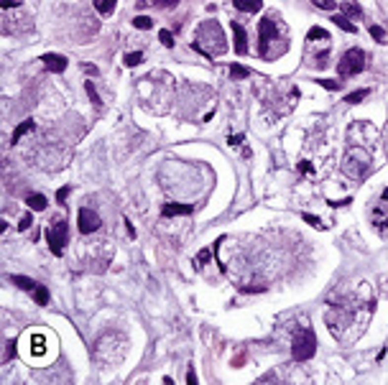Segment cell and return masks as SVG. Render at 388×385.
I'll use <instances>...</instances> for the list:
<instances>
[{
	"mask_svg": "<svg viewBox=\"0 0 388 385\" xmlns=\"http://www.w3.org/2000/svg\"><path fill=\"white\" fill-rule=\"evenodd\" d=\"M370 164H373V158L365 148H350L345 161H342V174L355 179V181H360L370 174Z\"/></svg>",
	"mask_w": 388,
	"mask_h": 385,
	"instance_id": "cell-1",
	"label": "cell"
},
{
	"mask_svg": "<svg viewBox=\"0 0 388 385\" xmlns=\"http://www.w3.org/2000/svg\"><path fill=\"white\" fill-rule=\"evenodd\" d=\"M314 352H317V334L311 332V329H299L294 334V345H291V354H294V360H311L314 357Z\"/></svg>",
	"mask_w": 388,
	"mask_h": 385,
	"instance_id": "cell-2",
	"label": "cell"
},
{
	"mask_svg": "<svg viewBox=\"0 0 388 385\" xmlns=\"http://www.w3.org/2000/svg\"><path fill=\"white\" fill-rule=\"evenodd\" d=\"M365 69V51L363 49H350L345 51V56L340 59L337 64V74L340 77H355Z\"/></svg>",
	"mask_w": 388,
	"mask_h": 385,
	"instance_id": "cell-3",
	"label": "cell"
},
{
	"mask_svg": "<svg viewBox=\"0 0 388 385\" xmlns=\"http://www.w3.org/2000/svg\"><path fill=\"white\" fill-rule=\"evenodd\" d=\"M67 238H69V227H67V222H64V219H56L54 225H49V230H46V240H49V250H51L56 258H62L64 245H67Z\"/></svg>",
	"mask_w": 388,
	"mask_h": 385,
	"instance_id": "cell-4",
	"label": "cell"
},
{
	"mask_svg": "<svg viewBox=\"0 0 388 385\" xmlns=\"http://www.w3.org/2000/svg\"><path fill=\"white\" fill-rule=\"evenodd\" d=\"M370 214H373V227L381 230V232H388V189H383V197L373 207Z\"/></svg>",
	"mask_w": 388,
	"mask_h": 385,
	"instance_id": "cell-5",
	"label": "cell"
},
{
	"mask_svg": "<svg viewBox=\"0 0 388 385\" xmlns=\"http://www.w3.org/2000/svg\"><path fill=\"white\" fill-rule=\"evenodd\" d=\"M77 225H79V232H82V235H89V232H97L102 222H100L97 212H92V210H87V207H82L79 214H77Z\"/></svg>",
	"mask_w": 388,
	"mask_h": 385,
	"instance_id": "cell-6",
	"label": "cell"
},
{
	"mask_svg": "<svg viewBox=\"0 0 388 385\" xmlns=\"http://www.w3.org/2000/svg\"><path fill=\"white\" fill-rule=\"evenodd\" d=\"M278 28H276V21L273 18H263L258 23V38H261V56H266V46L276 38Z\"/></svg>",
	"mask_w": 388,
	"mask_h": 385,
	"instance_id": "cell-7",
	"label": "cell"
},
{
	"mask_svg": "<svg viewBox=\"0 0 388 385\" xmlns=\"http://www.w3.org/2000/svg\"><path fill=\"white\" fill-rule=\"evenodd\" d=\"M41 62L49 71H56V74H62L67 69V56H62V54H43Z\"/></svg>",
	"mask_w": 388,
	"mask_h": 385,
	"instance_id": "cell-8",
	"label": "cell"
},
{
	"mask_svg": "<svg viewBox=\"0 0 388 385\" xmlns=\"http://www.w3.org/2000/svg\"><path fill=\"white\" fill-rule=\"evenodd\" d=\"M230 28H233V36H235V54H248V38H245V28L237 23V21H233L230 23Z\"/></svg>",
	"mask_w": 388,
	"mask_h": 385,
	"instance_id": "cell-9",
	"label": "cell"
},
{
	"mask_svg": "<svg viewBox=\"0 0 388 385\" xmlns=\"http://www.w3.org/2000/svg\"><path fill=\"white\" fill-rule=\"evenodd\" d=\"M194 212V204H163L161 214L163 217H179V214H192Z\"/></svg>",
	"mask_w": 388,
	"mask_h": 385,
	"instance_id": "cell-10",
	"label": "cell"
},
{
	"mask_svg": "<svg viewBox=\"0 0 388 385\" xmlns=\"http://www.w3.org/2000/svg\"><path fill=\"white\" fill-rule=\"evenodd\" d=\"M233 5L243 13H258L263 8V0H233Z\"/></svg>",
	"mask_w": 388,
	"mask_h": 385,
	"instance_id": "cell-11",
	"label": "cell"
},
{
	"mask_svg": "<svg viewBox=\"0 0 388 385\" xmlns=\"http://www.w3.org/2000/svg\"><path fill=\"white\" fill-rule=\"evenodd\" d=\"M34 128H36V123L31 120V117H28V120H23V123H21V125H18L16 130H13V136H10V143H18V140H21V138L26 136V133H31Z\"/></svg>",
	"mask_w": 388,
	"mask_h": 385,
	"instance_id": "cell-12",
	"label": "cell"
},
{
	"mask_svg": "<svg viewBox=\"0 0 388 385\" xmlns=\"http://www.w3.org/2000/svg\"><path fill=\"white\" fill-rule=\"evenodd\" d=\"M10 283H16L18 288H23V291H31V293H34V291H36V286H39L36 280H31V278H23V276H10Z\"/></svg>",
	"mask_w": 388,
	"mask_h": 385,
	"instance_id": "cell-13",
	"label": "cell"
},
{
	"mask_svg": "<svg viewBox=\"0 0 388 385\" xmlns=\"http://www.w3.org/2000/svg\"><path fill=\"white\" fill-rule=\"evenodd\" d=\"M332 21H335V26H337V28H342V31H348V34H357V26H355V23H350V18H348V16H342V13H340V16H335Z\"/></svg>",
	"mask_w": 388,
	"mask_h": 385,
	"instance_id": "cell-14",
	"label": "cell"
},
{
	"mask_svg": "<svg viewBox=\"0 0 388 385\" xmlns=\"http://www.w3.org/2000/svg\"><path fill=\"white\" fill-rule=\"evenodd\" d=\"M92 3H95L97 13H102V16H110V13L115 10V3H117V0H92Z\"/></svg>",
	"mask_w": 388,
	"mask_h": 385,
	"instance_id": "cell-15",
	"label": "cell"
},
{
	"mask_svg": "<svg viewBox=\"0 0 388 385\" xmlns=\"http://www.w3.org/2000/svg\"><path fill=\"white\" fill-rule=\"evenodd\" d=\"M46 197H41V194H31L28 197V207H31L34 212H41V210H46Z\"/></svg>",
	"mask_w": 388,
	"mask_h": 385,
	"instance_id": "cell-16",
	"label": "cell"
},
{
	"mask_svg": "<svg viewBox=\"0 0 388 385\" xmlns=\"http://www.w3.org/2000/svg\"><path fill=\"white\" fill-rule=\"evenodd\" d=\"M340 8H342V16H348V18H360L363 16L360 5H355V3H342Z\"/></svg>",
	"mask_w": 388,
	"mask_h": 385,
	"instance_id": "cell-17",
	"label": "cell"
},
{
	"mask_svg": "<svg viewBox=\"0 0 388 385\" xmlns=\"http://www.w3.org/2000/svg\"><path fill=\"white\" fill-rule=\"evenodd\" d=\"M34 299H36L39 306H46V304H49V288H46V286H36Z\"/></svg>",
	"mask_w": 388,
	"mask_h": 385,
	"instance_id": "cell-18",
	"label": "cell"
},
{
	"mask_svg": "<svg viewBox=\"0 0 388 385\" xmlns=\"http://www.w3.org/2000/svg\"><path fill=\"white\" fill-rule=\"evenodd\" d=\"M307 38H309V41H317V38H322V41H330V34H327L324 28H317V26H314V28H309Z\"/></svg>",
	"mask_w": 388,
	"mask_h": 385,
	"instance_id": "cell-19",
	"label": "cell"
},
{
	"mask_svg": "<svg viewBox=\"0 0 388 385\" xmlns=\"http://www.w3.org/2000/svg\"><path fill=\"white\" fill-rule=\"evenodd\" d=\"M230 74L235 79H245V77H250V69L248 67H240V64H233L230 67Z\"/></svg>",
	"mask_w": 388,
	"mask_h": 385,
	"instance_id": "cell-20",
	"label": "cell"
},
{
	"mask_svg": "<svg viewBox=\"0 0 388 385\" xmlns=\"http://www.w3.org/2000/svg\"><path fill=\"white\" fill-rule=\"evenodd\" d=\"M133 26H136V28H141V31H148V28L154 26V21L148 18V16H136V18H133Z\"/></svg>",
	"mask_w": 388,
	"mask_h": 385,
	"instance_id": "cell-21",
	"label": "cell"
},
{
	"mask_svg": "<svg viewBox=\"0 0 388 385\" xmlns=\"http://www.w3.org/2000/svg\"><path fill=\"white\" fill-rule=\"evenodd\" d=\"M5 352H3V362H8V360H13L16 357V342H13V339H5Z\"/></svg>",
	"mask_w": 388,
	"mask_h": 385,
	"instance_id": "cell-22",
	"label": "cell"
},
{
	"mask_svg": "<svg viewBox=\"0 0 388 385\" xmlns=\"http://www.w3.org/2000/svg\"><path fill=\"white\" fill-rule=\"evenodd\" d=\"M368 97V90H357V92H350L345 97V102H350V105H357V102H363Z\"/></svg>",
	"mask_w": 388,
	"mask_h": 385,
	"instance_id": "cell-23",
	"label": "cell"
},
{
	"mask_svg": "<svg viewBox=\"0 0 388 385\" xmlns=\"http://www.w3.org/2000/svg\"><path fill=\"white\" fill-rule=\"evenodd\" d=\"M158 41L163 43V46L171 49V46H174V34L169 31V28H163V31H158Z\"/></svg>",
	"mask_w": 388,
	"mask_h": 385,
	"instance_id": "cell-24",
	"label": "cell"
},
{
	"mask_svg": "<svg viewBox=\"0 0 388 385\" xmlns=\"http://www.w3.org/2000/svg\"><path fill=\"white\" fill-rule=\"evenodd\" d=\"M143 62V54L141 51H130V54H125V64L128 67H138Z\"/></svg>",
	"mask_w": 388,
	"mask_h": 385,
	"instance_id": "cell-25",
	"label": "cell"
},
{
	"mask_svg": "<svg viewBox=\"0 0 388 385\" xmlns=\"http://www.w3.org/2000/svg\"><path fill=\"white\" fill-rule=\"evenodd\" d=\"M84 90H87V95H89V100L95 102V105L100 107V95H97V90H95V84L92 82H84Z\"/></svg>",
	"mask_w": 388,
	"mask_h": 385,
	"instance_id": "cell-26",
	"label": "cell"
},
{
	"mask_svg": "<svg viewBox=\"0 0 388 385\" xmlns=\"http://www.w3.org/2000/svg\"><path fill=\"white\" fill-rule=\"evenodd\" d=\"M370 36L376 38V41H381V43H388L386 41V31H383L381 26H370Z\"/></svg>",
	"mask_w": 388,
	"mask_h": 385,
	"instance_id": "cell-27",
	"label": "cell"
},
{
	"mask_svg": "<svg viewBox=\"0 0 388 385\" xmlns=\"http://www.w3.org/2000/svg\"><path fill=\"white\" fill-rule=\"evenodd\" d=\"M311 3H314L317 8H322V10H335L337 8L335 0H311Z\"/></svg>",
	"mask_w": 388,
	"mask_h": 385,
	"instance_id": "cell-28",
	"label": "cell"
},
{
	"mask_svg": "<svg viewBox=\"0 0 388 385\" xmlns=\"http://www.w3.org/2000/svg\"><path fill=\"white\" fill-rule=\"evenodd\" d=\"M317 84H322L324 90H340L342 82H335V79H317Z\"/></svg>",
	"mask_w": 388,
	"mask_h": 385,
	"instance_id": "cell-29",
	"label": "cell"
},
{
	"mask_svg": "<svg viewBox=\"0 0 388 385\" xmlns=\"http://www.w3.org/2000/svg\"><path fill=\"white\" fill-rule=\"evenodd\" d=\"M302 219H304V222H309L311 227H322V222H319V217H314V214H309V212H304V214H302Z\"/></svg>",
	"mask_w": 388,
	"mask_h": 385,
	"instance_id": "cell-30",
	"label": "cell"
},
{
	"mask_svg": "<svg viewBox=\"0 0 388 385\" xmlns=\"http://www.w3.org/2000/svg\"><path fill=\"white\" fill-rule=\"evenodd\" d=\"M69 191H72L69 186H62V189L56 191V202H59V204H64V202H67V197H69Z\"/></svg>",
	"mask_w": 388,
	"mask_h": 385,
	"instance_id": "cell-31",
	"label": "cell"
},
{
	"mask_svg": "<svg viewBox=\"0 0 388 385\" xmlns=\"http://www.w3.org/2000/svg\"><path fill=\"white\" fill-rule=\"evenodd\" d=\"M151 3H154V5H158V8H174V5L179 3V0H151Z\"/></svg>",
	"mask_w": 388,
	"mask_h": 385,
	"instance_id": "cell-32",
	"label": "cell"
},
{
	"mask_svg": "<svg viewBox=\"0 0 388 385\" xmlns=\"http://www.w3.org/2000/svg\"><path fill=\"white\" fill-rule=\"evenodd\" d=\"M31 225H34V217H31V214H26V217L21 219V225H18V227H21V230H28Z\"/></svg>",
	"mask_w": 388,
	"mask_h": 385,
	"instance_id": "cell-33",
	"label": "cell"
},
{
	"mask_svg": "<svg viewBox=\"0 0 388 385\" xmlns=\"http://www.w3.org/2000/svg\"><path fill=\"white\" fill-rule=\"evenodd\" d=\"M210 255H212V253H210V250H202V253L197 255V263H199V265H204L207 260H210Z\"/></svg>",
	"mask_w": 388,
	"mask_h": 385,
	"instance_id": "cell-34",
	"label": "cell"
},
{
	"mask_svg": "<svg viewBox=\"0 0 388 385\" xmlns=\"http://www.w3.org/2000/svg\"><path fill=\"white\" fill-rule=\"evenodd\" d=\"M34 345H36L34 350H36V352L41 354V352H43V337H34Z\"/></svg>",
	"mask_w": 388,
	"mask_h": 385,
	"instance_id": "cell-35",
	"label": "cell"
},
{
	"mask_svg": "<svg viewBox=\"0 0 388 385\" xmlns=\"http://www.w3.org/2000/svg\"><path fill=\"white\" fill-rule=\"evenodd\" d=\"M0 5H3V10H8V8H16L18 0H0Z\"/></svg>",
	"mask_w": 388,
	"mask_h": 385,
	"instance_id": "cell-36",
	"label": "cell"
},
{
	"mask_svg": "<svg viewBox=\"0 0 388 385\" xmlns=\"http://www.w3.org/2000/svg\"><path fill=\"white\" fill-rule=\"evenodd\" d=\"M228 143H230V145H240V143H243V136H230Z\"/></svg>",
	"mask_w": 388,
	"mask_h": 385,
	"instance_id": "cell-37",
	"label": "cell"
},
{
	"mask_svg": "<svg viewBox=\"0 0 388 385\" xmlns=\"http://www.w3.org/2000/svg\"><path fill=\"white\" fill-rule=\"evenodd\" d=\"M299 171H302V174H309V171H311V164H309V161H302V164H299Z\"/></svg>",
	"mask_w": 388,
	"mask_h": 385,
	"instance_id": "cell-38",
	"label": "cell"
},
{
	"mask_svg": "<svg viewBox=\"0 0 388 385\" xmlns=\"http://www.w3.org/2000/svg\"><path fill=\"white\" fill-rule=\"evenodd\" d=\"M84 71H87V74H92V77H95V74H97V67H92V64H84Z\"/></svg>",
	"mask_w": 388,
	"mask_h": 385,
	"instance_id": "cell-39",
	"label": "cell"
},
{
	"mask_svg": "<svg viewBox=\"0 0 388 385\" xmlns=\"http://www.w3.org/2000/svg\"><path fill=\"white\" fill-rule=\"evenodd\" d=\"M187 383H189V385H194V383H197V375H194V370H189V375H187Z\"/></svg>",
	"mask_w": 388,
	"mask_h": 385,
	"instance_id": "cell-40",
	"label": "cell"
}]
</instances>
